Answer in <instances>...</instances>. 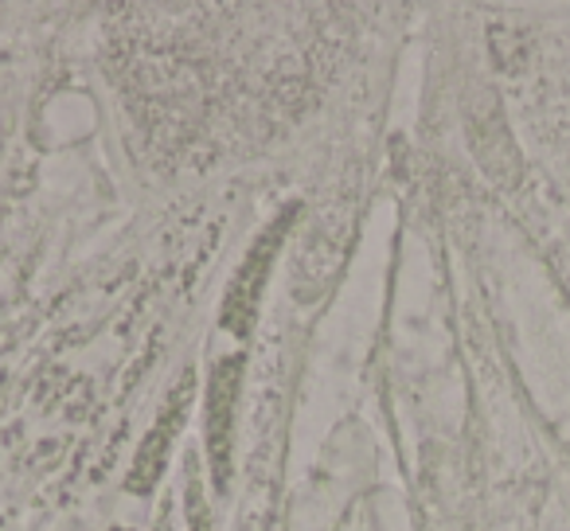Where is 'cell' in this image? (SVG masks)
<instances>
[{"label":"cell","instance_id":"8992f818","mask_svg":"<svg viewBox=\"0 0 570 531\" xmlns=\"http://www.w3.org/2000/svg\"><path fill=\"white\" fill-rule=\"evenodd\" d=\"M114 531H129V528H114Z\"/></svg>","mask_w":570,"mask_h":531},{"label":"cell","instance_id":"3957f363","mask_svg":"<svg viewBox=\"0 0 570 531\" xmlns=\"http://www.w3.org/2000/svg\"><path fill=\"white\" fill-rule=\"evenodd\" d=\"M191 395H196V375L184 367V375L173 383V391H168L165 403H160V414H157V422H153V430L141 437V445H137L134 465H129V473H126V492L149 496L160 484V476H165V469H168V458H173L176 437H180L184 422H188Z\"/></svg>","mask_w":570,"mask_h":531},{"label":"cell","instance_id":"7a4b0ae2","mask_svg":"<svg viewBox=\"0 0 570 531\" xmlns=\"http://www.w3.org/2000/svg\"><path fill=\"white\" fill-rule=\"evenodd\" d=\"M243 375L246 356H223L212 364L204 391V450L207 469H212V484L219 496L230 492V476H235V422H238V399H243Z\"/></svg>","mask_w":570,"mask_h":531},{"label":"cell","instance_id":"5b68a950","mask_svg":"<svg viewBox=\"0 0 570 531\" xmlns=\"http://www.w3.org/2000/svg\"><path fill=\"white\" fill-rule=\"evenodd\" d=\"M157 531H173V496H165V504H160Z\"/></svg>","mask_w":570,"mask_h":531},{"label":"cell","instance_id":"6da1fadb","mask_svg":"<svg viewBox=\"0 0 570 531\" xmlns=\"http://www.w3.org/2000/svg\"><path fill=\"white\" fill-rule=\"evenodd\" d=\"M297 215H302V204H285L282 212L258 230L250 250L243 254L238 271L230 274V282H227V294H223V309H219L223 333L238 336V341H246V336L254 333L269 271H274L277 254H282V246H285V235H289V227L297 223Z\"/></svg>","mask_w":570,"mask_h":531},{"label":"cell","instance_id":"277c9868","mask_svg":"<svg viewBox=\"0 0 570 531\" xmlns=\"http://www.w3.org/2000/svg\"><path fill=\"white\" fill-rule=\"evenodd\" d=\"M184 531H215V515L207 508L196 453H184Z\"/></svg>","mask_w":570,"mask_h":531}]
</instances>
